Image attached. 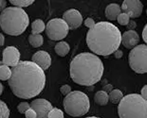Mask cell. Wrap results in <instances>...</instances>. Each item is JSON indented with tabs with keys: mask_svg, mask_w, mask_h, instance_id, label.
Returning <instances> with one entry per match:
<instances>
[{
	"mask_svg": "<svg viewBox=\"0 0 147 118\" xmlns=\"http://www.w3.org/2000/svg\"><path fill=\"white\" fill-rule=\"evenodd\" d=\"M9 85L16 97L23 99L32 98L45 88V72L32 61H19L12 68Z\"/></svg>",
	"mask_w": 147,
	"mask_h": 118,
	"instance_id": "obj_1",
	"label": "cell"
},
{
	"mask_svg": "<svg viewBox=\"0 0 147 118\" xmlns=\"http://www.w3.org/2000/svg\"><path fill=\"white\" fill-rule=\"evenodd\" d=\"M86 118H100V117H96V116H91V117H86Z\"/></svg>",
	"mask_w": 147,
	"mask_h": 118,
	"instance_id": "obj_38",
	"label": "cell"
},
{
	"mask_svg": "<svg viewBox=\"0 0 147 118\" xmlns=\"http://www.w3.org/2000/svg\"><path fill=\"white\" fill-rule=\"evenodd\" d=\"M29 42L33 47H39L43 45L44 39L41 34H30L29 36Z\"/></svg>",
	"mask_w": 147,
	"mask_h": 118,
	"instance_id": "obj_19",
	"label": "cell"
},
{
	"mask_svg": "<svg viewBox=\"0 0 147 118\" xmlns=\"http://www.w3.org/2000/svg\"><path fill=\"white\" fill-rule=\"evenodd\" d=\"M60 92L63 94L64 95H67L69 93H71V88L69 85H63L60 88Z\"/></svg>",
	"mask_w": 147,
	"mask_h": 118,
	"instance_id": "obj_27",
	"label": "cell"
},
{
	"mask_svg": "<svg viewBox=\"0 0 147 118\" xmlns=\"http://www.w3.org/2000/svg\"><path fill=\"white\" fill-rule=\"evenodd\" d=\"M94 101L95 103H97L100 106H105L108 103L109 101V97H108V94L105 91H99L95 94L94 97Z\"/></svg>",
	"mask_w": 147,
	"mask_h": 118,
	"instance_id": "obj_16",
	"label": "cell"
},
{
	"mask_svg": "<svg viewBox=\"0 0 147 118\" xmlns=\"http://www.w3.org/2000/svg\"><path fill=\"white\" fill-rule=\"evenodd\" d=\"M121 10L131 18H138L142 15L143 5L139 0H125L121 5Z\"/></svg>",
	"mask_w": 147,
	"mask_h": 118,
	"instance_id": "obj_9",
	"label": "cell"
},
{
	"mask_svg": "<svg viewBox=\"0 0 147 118\" xmlns=\"http://www.w3.org/2000/svg\"><path fill=\"white\" fill-rule=\"evenodd\" d=\"M131 69L138 74L147 73V45H139L131 49L128 55Z\"/></svg>",
	"mask_w": 147,
	"mask_h": 118,
	"instance_id": "obj_7",
	"label": "cell"
},
{
	"mask_svg": "<svg viewBox=\"0 0 147 118\" xmlns=\"http://www.w3.org/2000/svg\"><path fill=\"white\" fill-rule=\"evenodd\" d=\"M121 43V33L115 25L109 22H99L88 30L86 43L93 53L108 56L118 50Z\"/></svg>",
	"mask_w": 147,
	"mask_h": 118,
	"instance_id": "obj_2",
	"label": "cell"
},
{
	"mask_svg": "<svg viewBox=\"0 0 147 118\" xmlns=\"http://www.w3.org/2000/svg\"><path fill=\"white\" fill-rule=\"evenodd\" d=\"M128 27V29L129 30H134V29L136 27V23L134 21H129V23H128V25L126 26Z\"/></svg>",
	"mask_w": 147,
	"mask_h": 118,
	"instance_id": "obj_32",
	"label": "cell"
},
{
	"mask_svg": "<svg viewBox=\"0 0 147 118\" xmlns=\"http://www.w3.org/2000/svg\"><path fill=\"white\" fill-rule=\"evenodd\" d=\"M45 29H46V25L42 20H40V19L35 20L32 25V34H40L41 32H43Z\"/></svg>",
	"mask_w": 147,
	"mask_h": 118,
	"instance_id": "obj_20",
	"label": "cell"
},
{
	"mask_svg": "<svg viewBox=\"0 0 147 118\" xmlns=\"http://www.w3.org/2000/svg\"><path fill=\"white\" fill-rule=\"evenodd\" d=\"M121 12V7L118 4H109L105 9V16L108 20L114 21Z\"/></svg>",
	"mask_w": 147,
	"mask_h": 118,
	"instance_id": "obj_15",
	"label": "cell"
},
{
	"mask_svg": "<svg viewBox=\"0 0 147 118\" xmlns=\"http://www.w3.org/2000/svg\"><path fill=\"white\" fill-rule=\"evenodd\" d=\"M48 118H64V113L61 110H59V109L53 108L49 111Z\"/></svg>",
	"mask_w": 147,
	"mask_h": 118,
	"instance_id": "obj_25",
	"label": "cell"
},
{
	"mask_svg": "<svg viewBox=\"0 0 147 118\" xmlns=\"http://www.w3.org/2000/svg\"><path fill=\"white\" fill-rule=\"evenodd\" d=\"M146 13H147V11H146Z\"/></svg>",
	"mask_w": 147,
	"mask_h": 118,
	"instance_id": "obj_41",
	"label": "cell"
},
{
	"mask_svg": "<svg viewBox=\"0 0 147 118\" xmlns=\"http://www.w3.org/2000/svg\"><path fill=\"white\" fill-rule=\"evenodd\" d=\"M118 113L120 118H147V100L138 94L127 95L119 103Z\"/></svg>",
	"mask_w": 147,
	"mask_h": 118,
	"instance_id": "obj_5",
	"label": "cell"
},
{
	"mask_svg": "<svg viewBox=\"0 0 147 118\" xmlns=\"http://www.w3.org/2000/svg\"><path fill=\"white\" fill-rule=\"evenodd\" d=\"M63 20L67 25L69 29H76L82 25L83 16L79 11L75 10V9H70L64 12Z\"/></svg>",
	"mask_w": 147,
	"mask_h": 118,
	"instance_id": "obj_11",
	"label": "cell"
},
{
	"mask_svg": "<svg viewBox=\"0 0 147 118\" xmlns=\"http://www.w3.org/2000/svg\"><path fill=\"white\" fill-rule=\"evenodd\" d=\"M118 20V23L121 25V26H127L128 23L130 21V17L128 16L126 13H123V12H121L120 15L118 16L117 18Z\"/></svg>",
	"mask_w": 147,
	"mask_h": 118,
	"instance_id": "obj_24",
	"label": "cell"
},
{
	"mask_svg": "<svg viewBox=\"0 0 147 118\" xmlns=\"http://www.w3.org/2000/svg\"><path fill=\"white\" fill-rule=\"evenodd\" d=\"M29 24V15L21 8H6L0 14V27L9 35H20L27 29Z\"/></svg>",
	"mask_w": 147,
	"mask_h": 118,
	"instance_id": "obj_4",
	"label": "cell"
},
{
	"mask_svg": "<svg viewBox=\"0 0 147 118\" xmlns=\"http://www.w3.org/2000/svg\"><path fill=\"white\" fill-rule=\"evenodd\" d=\"M102 91H105V92H106V91H112V85H110V84H108L107 86H105V88H104V90H102ZM107 93V92H106Z\"/></svg>",
	"mask_w": 147,
	"mask_h": 118,
	"instance_id": "obj_36",
	"label": "cell"
},
{
	"mask_svg": "<svg viewBox=\"0 0 147 118\" xmlns=\"http://www.w3.org/2000/svg\"><path fill=\"white\" fill-rule=\"evenodd\" d=\"M0 4H1V0H0Z\"/></svg>",
	"mask_w": 147,
	"mask_h": 118,
	"instance_id": "obj_40",
	"label": "cell"
},
{
	"mask_svg": "<svg viewBox=\"0 0 147 118\" xmlns=\"http://www.w3.org/2000/svg\"><path fill=\"white\" fill-rule=\"evenodd\" d=\"M6 9V1L5 0H1V4H0V11H4Z\"/></svg>",
	"mask_w": 147,
	"mask_h": 118,
	"instance_id": "obj_34",
	"label": "cell"
},
{
	"mask_svg": "<svg viewBox=\"0 0 147 118\" xmlns=\"http://www.w3.org/2000/svg\"><path fill=\"white\" fill-rule=\"evenodd\" d=\"M25 116L26 118H36V113L32 109H29L26 113H25Z\"/></svg>",
	"mask_w": 147,
	"mask_h": 118,
	"instance_id": "obj_29",
	"label": "cell"
},
{
	"mask_svg": "<svg viewBox=\"0 0 147 118\" xmlns=\"http://www.w3.org/2000/svg\"><path fill=\"white\" fill-rule=\"evenodd\" d=\"M2 65H4V63H3V61H0V66H2Z\"/></svg>",
	"mask_w": 147,
	"mask_h": 118,
	"instance_id": "obj_39",
	"label": "cell"
},
{
	"mask_svg": "<svg viewBox=\"0 0 147 118\" xmlns=\"http://www.w3.org/2000/svg\"><path fill=\"white\" fill-rule=\"evenodd\" d=\"M11 77V70L7 65L0 66V79L1 80H9Z\"/></svg>",
	"mask_w": 147,
	"mask_h": 118,
	"instance_id": "obj_21",
	"label": "cell"
},
{
	"mask_svg": "<svg viewBox=\"0 0 147 118\" xmlns=\"http://www.w3.org/2000/svg\"><path fill=\"white\" fill-rule=\"evenodd\" d=\"M63 105L65 113L73 117L84 115L90 108L88 97L81 91H73L65 95Z\"/></svg>",
	"mask_w": 147,
	"mask_h": 118,
	"instance_id": "obj_6",
	"label": "cell"
},
{
	"mask_svg": "<svg viewBox=\"0 0 147 118\" xmlns=\"http://www.w3.org/2000/svg\"><path fill=\"white\" fill-rule=\"evenodd\" d=\"M10 110L4 101L0 100V118H9Z\"/></svg>",
	"mask_w": 147,
	"mask_h": 118,
	"instance_id": "obj_23",
	"label": "cell"
},
{
	"mask_svg": "<svg viewBox=\"0 0 147 118\" xmlns=\"http://www.w3.org/2000/svg\"><path fill=\"white\" fill-rule=\"evenodd\" d=\"M4 43H5V38H4V35L0 33V46L4 45Z\"/></svg>",
	"mask_w": 147,
	"mask_h": 118,
	"instance_id": "obj_35",
	"label": "cell"
},
{
	"mask_svg": "<svg viewBox=\"0 0 147 118\" xmlns=\"http://www.w3.org/2000/svg\"><path fill=\"white\" fill-rule=\"evenodd\" d=\"M32 63L39 66L42 70H47L51 65V58L48 52L46 51H37L32 56Z\"/></svg>",
	"mask_w": 147,
	"mask_h": 118,
	"instance_id": "obj_13",
	"label": "cell"
},
{
	"mask_svg": "<svg viewBox=\"0 0 147 118\" xmlns=\"http://www.w3.org/2000/svg\"><path fill=\"white\" fill-rule=\"evenodd\" d=\"M2 92H3V85L0 83V95H2Z\"/></svg>",
	"mask_w": 147,
	"mask_h": 118,
	"instance_id": "obj_37",
	"label": "cell"
},
{
	"mask_svg": "<svg viewBox=\"0 0 147 118\" xmlns=\"http://www.w3.org/2000/svg\"><path fill=\"white\" fill-rule=\"evenodd\" d=\"M140 37L135 30H127L121 35V43L124 47L128 49H133L139 43Z\"/></svg>",
	"mask_w": 147,
	"mask_h": 118,
	"instance_id": "obj_14",
	"label": "cell"
},
{
	"mask_svg": "<svg viewBox=\"0 0 147 118\" xmlns=\"http://www.w3.org/2000/svg\"><path fill=\"white\" fill-rule=\"evenodd\" d=\"M3 63L7 66H16L20 61V52L14 46H8L3 51Z\"/></svg>",
	"mask_w": 147,
	"mask_h": 118,
	"instance_id": "obj_12",
	"label": "cell"
},
{
	"mask_svg": "<svg viewBox=\"0 0 147 118\" xmlns=\"http://www.w3.org/2000/svg\"><path fill=\"white\" fill-rule=\"evenodd\" d=\"M108 97H109V101L112 102L113 104H118V103H120V101L123 99V95L121 90L115 89V90H112L110 92V94L108 95Z\"/></svg>",
	"mask_w": 147,
	"mask_h": 118,
	"instance_id": "obj_18",
	"label": "cell"
},
{
	"mask_svg": "<svg viewBox=\"0 0 147 118\" xmlns=\"http://www.w3.org/2000/svg\"><path fill=\"white\" fill-rule=\"evenodd\" d=\"M114 53H115V58H117V59H120V58H121V56H123V52L121 50H119V49L117 51H115Z\"/></svg>",
	"mask_w": 147,
	"mask_h": 118,
	"instance_id": "obj_33",
	"label": "cell"
},
{
	"mask_svg": "<svg viewBox=\"0 0 147 118\" xmlns=\"http://www.w3.org/2000/svg\"><path fill=\"white\" fill-rule=\"evenodd\" d=\"M142 97L145 99V100H147V85H145V86H143L142 87Z\"/></svg>",
	"mask_w": 147,
	"mask_h": 118,
	"instance_id": "obj_30",
	"label": "cell"
},
{
	"mask_svg": "<svg viewBox=\"0 0 147 118\" xmlns=\"http://www.w3.org/2000/svg\"><path fill=\"white\" fill-rule=\"evenodd\" d=\"M84 25H86V27H88V29H90L95 26V22L92 18H87V19L84 20Z\"/></svg>",
	"mask_w": 147,
	"mask_h": 118,
	"instance_id": "obj_28",
	"label": "cell"
},
{
	"mask_svg": "<svg viewBox=\"0 0 147 118\" xmlns=\"http://www.w3.org/2000/svg\"><path fill=\"white\" fill-rule=\"evenodd\" d=\"M13 6L17 8H23V7H29L34 2L33 0H11L10 1Z\"/></svg>",
	"mask_w": 147,
	"mask_h": 118,
	"instance_id": "obj_22",
	"label": "cell"
},
{
	"mask_svg": "<svg viewBox=\"0 0 147 118\" xmlns=\"http://www.w3.org/2000/svg\"><path fill=\"white\" fill-rule=\"evenodd\" d=\"M69 50H70L69 45L65 42H59L55 45V52L57 53V55L61 56V57L67 56Z\"/></svg>",
	"mask_w": 147,
	"mask_h": 118,
	"instance_id": "obj_17",
	"label": "cell"
},
{
	"mask_svg": "<svg viewBox=\"0 0 147 118\" xmlns=\"http://www.w3.org/2000/svg\"><path fill=\"white\" fill-rule=\"evenodd\" d=\"M18 109V111L21 113H25L26 111L30 109V105L28 103V102H21V103L17 106Z\"/></svg>",
	"mask_w": 147,
	"mask_h": 118,
	"instance_id": "obj_26",
	"label": "cell"
},
{
	"mask_svg": "<svg viewBox=\"0 0 147 118\" xmlns=\"http://www.w3.org/2000/svg\"><path fill=\"white\" fill-rule=\"evenodd\" d=\"M67 25L63 19L55 18L51 21L46 26V33L48 37L52 41H60L63 40L65 37H67L68 33Z\"/></svg>",
	"mask_w": 147,
	"mask_h": 118,
	"instance_id": "obj_8",
	"label": "cell"
},
{
	"mask_svg": "<svg viewBox=\"0 0 147 118\" xmlns=\"http://www.w3.org/2000/svg\"><path fill=\"white\" fill-rule=\"evenodd\" d=\"M30 105V109L36 113V118H48L49 111L53 109L51 102L42 98L33 100Z\"/></svg>",
	"mask_w": 147,
	"mask_h": 118,
	"instance_id": "obj_10",
	"label": "cell"
},
{
	"mask_svg": "<svg viewBox=\"0 0 147 118\" xmlns=\"http://www.w3.org/2000/svg\"><path fill=\"white\" fill-rule=\"evenodd\" d=\"M69 72L75 83L83 86H91L101 80L104 74V64L98 56L84 52L72 59Z\"/></svg>",
	"mask_w": 147,
	"mask_h": 118,
	"instance_id": "obj_3",
	"label": "cell"
},
{
	"mask_svg": "<svg viewBox=\"0 0 147 118\" xmlns=\"http://www.w3.org/2000/svg\"><path fill=\"white\" fill-rule=\"evenodd\" d=\"M142 39L147 45V24L145 25L144 29H143V30H142Z\"/></svg>",
	"mask_w": 147,
	"mask_h": 118,
	"instance_id": "obj_31",
	"label": "cell"
}]
</instances>
